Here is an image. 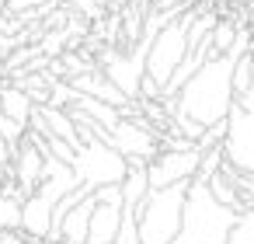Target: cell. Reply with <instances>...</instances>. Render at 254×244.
<instances>
[{"mask_svg":"<svg viewBox=\"0 0 254 244\" xmlns=\"http://www.w3.org/2000/svg\"><path fill=\"white\" fill-rule=\"evenodd\" d=\"M233 67H237L233 56L209 60V63L181 87V94L171 98L174 119H191V122H198L202 129L226 122V119H230V108H233V101H237V94H233Z\"/></svg>","mask_w":254,"mask_h":244,"instance_id":"obj_1","label":"cell"},{"mask_svg":"<svg viewBox=\"0 0 254 244\" xmlns=\"http://www.w3.org/2000/svg\"><path fill=\"white\" fill-rule=\"evenodd\" d=\"M240 213L223 206L205 181H191L188 202H185V223L174 244H226Z\"/></svg>","mask_w":254,"mask_h":244,"instance_id":"obj_2","label":"cell"},{"mask_svg":"<svg viewBox=\"0 0 254 244\" xmlns=\"http://www.w3.org/2000/svg\"><path fill=\"white\" fill-rule=\"evenodd\" d=\"M191 185H174V188H150V195L136 206V223H139V241L143 244H174L185 223V202H188Z\"/></svg>","mask_w":254,"mask_h":244,"instance_id":"obj_3","label":"cell"},{"mask_svg":"<svg viewBox=\"0 0 254 244\" xmlns=\"http://www.w3.org/2000/svg\"><path fill=\"white\" fill-rule=\"evenodd\" d=\"M73 171H77L84 188L98 192V188H108V185H122L126 174H129V161L122 154H115L112 147H105L101 140H94L91 133H84V143L77 147Z\"/></svg>","mask_w":254,"mask_h":244,"instance_id":"obj_4","label":"cell"},{"mask_svg":"<svg viewBox=\"0 0 254 244\" xmlns=\"http://www.w3.org/2000/svg\"><path fill=\"white\" fill-rule=\"evenodd\" d=\"M195 25V14H181L178 21L164 25L153 42H150V56H146V77H153L160 87L171 84V77L178 74V67L188 56V32Z\"/></svg>","mask_w":254,"mask_h":244,"instance_id":"obj_5","label":"cell"},{"mask_svg":"<svg viewBox=\"0 0 254 244\" xmlns=\"http://www.w3.org/2000/svg\"><path fill=\"white\" fill-rule=\"evenodd\" d=\"M202 167V150H160L150 164H146V178H150V188H174V185H191L195 174Z\"/></svg>","mask_w":254,"mask_h":244,"instance_id":"obj_6","label":"cell"},{"mask_svg":"<svg viewBox=\"0 0 254 244\" xmlns=\"http://www.w3.org/2000/svg\"><path fill=\"white\" fill-rule=\"evenodd\" d=\"M53 209H56V202H49L46 195H32V199H25V206H21V234L35 244V241H49V234H53Z\"/></svg>","mask_w":254,"mask_h":244,"instance_id":"obj_7","label":"cell"},{"mask_svg":"<svg viewBox=\"0 0 254 244\" xmlns=\"http://www.w3.org/2000/svg\"><path fill=\"white\" fill-rule=\"evenodd\" d=\"M70 87L77 91V94H87V98H98V101H105V105H115V108H122V105H129V98L101 74V70H94V74H84V77H73L70 81Z\"/></svg>","mask_w":254,"mask_h":244,"instance_id":"obj_8","label":"cell"},{"mask_svg":"<svg viewBox=\"0 0 254 244\" xmlns=\"http://www.w3.org/2000/svg\"><path fill=\"white\" fill-rule=\"evenodd\" d=\"M0 112H4L11 122H18V126H32V112H35V101L21 91V87H14V84H7V87H0Z\"/></svg>","mask_w":254,"mask_h":244,"instance_id":"obj_9","label":"cell"},{"mask_svg":"<svg viewBox=\"0 0 254 244\" xmlns=\"http://www.w3.org/2000/svg\"><path fill=\"white\" fill-rule=\"evenodd\" d=\"M251 84H254V53H247V56L237 60V67H233V94L237 98L247 94Z\"/></svg>","mask_w":254,"mask_h":244,"instance_id":"obj_10","label":"cell"},{"mask_svg":"<svg viewBox=\"0 0 254 244\" xmlns=\"http://www.w3.org/2000/svg\"><path fill=\"white\" fill-rule=\"evenodd\" d=\"M0 230H21V202L0 195Z\"/></svg>","mask_w":254,"mask_h":244,"instance_id":"obj_11","label":"cell"},{"mask_svg":"<svg viewBox=\"0 0 254 244\" xmlns=\"http://www.w3.org/2000/svg\"><path fill=\"white\" fill-rule=\"evenodd\" d=\"M226 244H254V209L240 213V220H237V227H233Z\"/></svg>","mask_w":254,"mask_h":244,"instance_id":"obj_12","label":"cell"},{"mask_svg":"<svg viewBox=\"0 0 254 244\" xmlns=\"http://www.w3.org/2000/svg\"><path fill=\"white\" fill-rule=\"evenodd\" d=\"M49 4H56V0H4V11L18 18L25 11H39V7H49Z\"/></svg>","mask_w":254,"mask_h":244,"instance_id":"obj_13","label":"cell"},{"mask_svg":"<svg viewBox=\"0 0 254 244\" xmlns=\"http://www.w3.org/2000/svg\"><path fill=\"white\" fill-rule=\"evenodd\" d=\"M0 244H32L21 230H0Z\"/></svg>","mask_w":254,"mask_h":244,"instance_id":"obj_14","label":"cell"},{"mask_svg":"<svg viewBox=\"0 0 254 244\" xmlns=\"http://www.w3.org/2000/svg\"><path fill=\"white\" fill-rule=\"evenodd\" d=\"M7 157H14V150L7 147V140H4V136H0V161H7Z\"/></svg>","mask_w":254,"mask_h":244,"instance_id":"obj_15","label":"cell"},{"mask_svg":"<svg viewBox=\"0 0 254 244\" xmlns=\"http://www.w3.org/2000/svg\"><path fill=\"white\" fill-rule=\"evenodd\" d=\"M35 244H53V241H35Z\"/></svg>","mask_w":254,"mask_h":244,"instance_id":"obj_16","label":"cell"}]
</instances>
